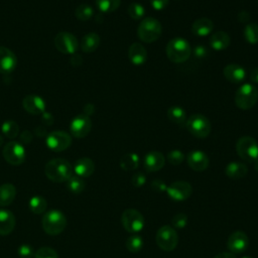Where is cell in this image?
Here are the masks:
<instances>
[{"instance_id": "5", "label": "cell", "mask_w": 258, "mask_h": 258, "mask_svg": "<svg viewBox=\"0 0 258 258\" xmlns=\"http://www.w3.org/2000/svg\"><path fill=\"white\" fill-rule=\"evenodd\" d=\"M161 32L162 27L160 22L153 17H147L142 19L137 29L139 39L146 43L157 40L161 35Z\"/></svg>"}, {"instance_id": "42", "label": "cell", "mask_w": 258, "mask_h": 258, "mask_svg": "<svg viewBox=\"0 0 258 258\" xmlns=\"http://www.w3.org/2000/svg\"><path fill=\"white\" fill-rule=\"evenodd\" d=\"M18 255L20 258H33L34 250L33 247L28 244H22L18 248Z\"/></svg>"}, {"instance_id": "45", "label": "cell", "mask_w": 258, "mask_h": 258, "mask_svg": "<svg viewBox=\"0 0 258 258\" xmlns=\"http://www.w3.org/2000/svg\"><path fill=\"white\" fill-rule=\"evenodd\" d=\"M169 0H150V4L154 10L160 11L166 8Z\"/></svg>"}, {"instance_id": "48", "label": "cell", "mask_w": 258, "mask_h": 258, "mask_svg": "<svg viewBox=\"0 0 258 258\" xmlns=\"http://www.w3.org/2000/svg\"><path fill=\"white\" fill-rule=\"evenodd\" d=\"M32 137H33L32 133H31L29 130H25V131H23V132L20 134V137H19V138H20V141H21L22 143L28 144V143L31 142Z\"/></svg>"}, {"instance_id": "10", "label": "cell", "mask_w": 258, "mask_h": 258, "mask_svg": "<svg viewBox=\"0 0 258 258\" xmlns=\"http://www.w3.org/2000/svg\"><path fill=\"white\" fill-rule=\"evenodd\" d=\"M53 43L59 52L66 54H74L79 48V41L77 37L67 31L58 32L53 39Z\"/></svg>"}, {"instance_id": "9", "label": "cell", "mask_w": 258, "mask_h": 258, "mask_svg": "<svg viewBox=\"0 0 258 258\" xmlns=\"http://www.w3.org/2000/svg\"><path fill=\"white\" fill-rule=\"evenodd\" d=\"M121 223L128 233L137 234L144 227V218L137 210L127 209L122 213Z\"/></svg>"}, {"instance_id": "19", "label": "cell", "mask_w": 258, "mask_h": 258, "mask_svg": "<svg viewBox=\"0 0 258 258\" xmlns=\"http://www.w3.org/2000/svg\"><path fill=\"white\" fill-rule=\"evenodd\" d=\"M165 163L164 155L159 151L148 152L143 159V166L149 172L160 170Z\"/></svg>"}, {"instance_id": "17", "label": "cell", "mask_w": 258, "mask_h": 258, "mask_svg": "<svg viewBox=\"0 0 258 258\" xmlns=\"http://www.w3.org/2000/svg\"><path fill=\"white\" fill-rule=\"evenodd\" d=\"M17 66L15 53L7 47L0 46V73L7 75L12 73Z\"/></svg>"}, {"instance_id": "54", "label": "cell", "mask_w": 258, "mask_h": 258, "mask_svg": "<svg viewBox=\"0 0 258 258\" xmlns=\"http://www.w3.org/2000/svg\"><path fill=\"white\" fill-rule=\"evenodd\" d=\"M250 80L254 84H258V68H255L250 75Z\"/></svg>"}, {"instance_id": "27", "label": "cell", "mask_w": 258, "mask_h": 258, "mask_svg": "<svg viewBox=\"0 0 258 258\" xmlns=\"http://www.w3.org/2000/svg\"><path fill=\"white\" fill-rule=\"evenodd\" d=\"M100 42H101V39L97 33L95 32L87 33L81 39V44H80L81 49L86 53L93 52L99 47Z\"/></svg>"}, {"instance_id": "25", "label": "cell", "mask_w": 258, "mask_h": 258, "mask_svg": "<svg viewBox=\"0 0 258 258\" xmlns=\"http://www.w3.org/2000/svg\"><path fill=\"white\" fill-rule=\"evenodd\" d=\"M231 43L230 35L222 30L214 32L210 37V45L215 50H224Z\"/></svg>"}, {"instance_id": "20", "label": "cell", "mask_w": 258, "mask_h": 258, "mask_svg": "<svg viewBox=\"0 0 258 258\" xmlns=\"http://www.w3.org/2000/svg\"><path fill=\"white\" fill-rule=\"evenodd\" d=\"M223 74L225 78L233 84H239L246 78V71L244 68L236 63H230L226 66L223 70Z\"/></svg>"}, {"instance_id": "11", "label": "cell", "mask_w": 258, "mask_h": 258, "mask_svg": "<svg viewBox=\"0 0 258 258\" xmlns=\"http://www.w3.org/2000/svg\"><path fill=\"white\" fill-rule=\"evenodd\" d=\"M45 143L50 150L54 152H60L71 146L72 136L64 131H52L46 135Z\"/></svg>"}, {"instance_id": "41", "label": "cell", "mask_w": 258, "mask_h": 258, "mask_svg": "<svg viewBox=\"0 0 258 258\" xmlns=\"http://www.w3.org/2000/svg\"><path fill=\"white\" fill-rule=\"evenodd\" d=\"M187 216L183 213H178L171 219V224L174 229H183L187 224Z\"/></svg>"}, {"instance_id": "49", "label": "cell", "mask_w": 258, "mask_h": 258, "mask_svg": "<svg viewBox=\"0 0 258 258\" xmlns=\"http://www.w3.org/2000/svg\"><path fill=\"white\" fill-rule=\"evenodd\" d=\"M237 18H238V20H239L240 22H242V23H248L251 17H250V14H249L248 11L243 10V11H240V12L238 13Z\"/></svg>"}, {"instance_id": "50", "label": "cell", "mask_w": 258, "mask_h": 258, "mask_svg": "<svg viewBox=\"0 0 258 258\" xmlns=\"http://www.w3.org/2000/svg\"><path fill=\"white\" fill-rule=\"evenodd\" d=\"M34 134L37 136V137H43V136H46L47 135V132H46V128L42 125H38L37 127H35L34 129Z\"/></svg>"}, {"instance_id": "22", "label": "cell", "mask_w": 258, "mask_h": 258, "mask_svg": "<svg viewBox=\"0 0 258 258\" xmlns=\"http://www.w3.org/2000/svg\"><path fill=\"white\" fill-rule=\"evenodd\" d=\"M16 220L14 215L6 209H0V235L7 236L15 228Z\"/></svg>"}, {"instance_id": "1", "label": "cell", "mask_w": 258, "mask_h": 258, "mask_svg": "<svg viewBox=\"0 0 258 258\" xmlns=\"http://www.w3.org/2000/svg\"><path fill=\"white\" fill-rule=\"evenodd\" d=\"M44 172L49 180L53 182H63L74 174V169L67 159L53 158L45 164Z\"/></svg>"}, {"instance_id": "7", "label": "cell", "mask_w": 258, "mask_h": 258, "mask_svg": "<svg viewBox=\"0 0 258 258\" xmlns=\"http://www.w3.org/2000/svg\"><path fill=\"white\" fill-rule=\"evenodd\" d=\"M155 241L161 250L169 252L175 249L178 243V235L173 227L165 225L157 230Z\"/></svg>"}, {"instance_id": "28", "label": "cell", "mask_w": 258, "mask_h": 258, "mask_svg": "<svg viewBox=\"0 0 258 258\" xmlns=\"http://www.w3.org/2000/svg\"><path fill=\"white\" fill-rule=\"evenodd\" d=\"M15 197L16 187L12 183H3L0 185V207L9 206Z\"/></svg>"}, {"instance_id": "43", "label": "cell", "mask_w": 258, "mask_h": 258, "mask_svg": "<svg viewBox=\"0 0 258 258\" xmlns=\"http://www.w3.org/2000/svg\"><path fill=\"white\" fill-rule=\"evenodd\" d=\"M131 182L132 184L135 186V187H140V186H143L146 182V176L144 173L142 172H136L133 174L132 176V179H131Z\"/></svg>"}, {"instance_id": "32", "label": "cell", "mask_w": 258, "mask_h": 258, "mask_svg": "<svg viewBox=\"0 0 258 258\" xmlns=\"http://www.w3.org/2000/svg\"><path fill=\"white\" fill-rule=\"evenodd\" d=\"M67 186L69 188V190L73 194H81L84 189H85V186H86V183H85V180L76 175V174H73L68 180H67Z\"/></svg>"}, {"instance_id": "51", "label": "cell", "mask_w": 258, "mask_h": 258, "mask_svg": "<svg viewBox=\"0 0 258 258\" xmlns=\"http://www.w3.org/2000/svg\"><path fill=\"white\" fill-rule=\"evenodd\" d=\"M72 58H71V63L74 66V67H79L81 63H82V56L78 53H74L72 54Z\"/></svg>"}, {"instance_id": "4", "label": "cell", "mask_w": 258, "mask_h": 258, "mask_svg": "<svg viewBox=\"0 0 258 258\" xmlns=\"http://www.w3.org/2000/svg\"><path fill=\"white\" fill-rule=\"evenodd\" d=\"M258 101V90L257 88L250 84L246 83L241 85L235 95V103L238 108L241 110H249L253 108Z\"/></svg>"}, {"instance_id": "26", "label": "cell", "mask_w": 258, "mask_h": 258, "mask_svg": "<svg viewBox=\"0 0 258 258\" xmlns=\"http://www.w3.org/2000/svg\"><path fill=\"white\" fill-rule=\"evenodd\" d=\"M225 172H226V175L231 179H240L247 174L248 168L246 164L242 162L232 161L228 163V165L226 166Z\"/></svg>"}, {"instance_id": "24", "label": "cell", "mask_w": 258, "mask_h": 258, "mask_svg": "<svg viewBox=\"0 0 258 258\" xmlns=\"http://www.w3.org/2000/svg\"><path fill=\"white\" fill-rule=\"evenodd\" d=\"M214 29V23L210 18H199L191 25V31L197 36H208Z\"/></svg>"}, {"instance_id": "15", "label": "cell", "mask_w": 258, "mask_h": 258, "mask_svg": "<svg viewBox=\"0 0 258 258\" xmlns=\"http://www.w3.org/2000/svg\"><path fill=\"white\" fill-rule=\"evenodd\" d=\"M249 244L248 236L242 231H235L233 232L227 242V247L232 253H242L244 252Z\"/></svg>"}, {"instance_id": "39", "label": "cell", "mask_w": 258, "mask_h": 258, "mask_svg": "<svg viewBox=\"0 0 258 258\" xmlns=\"http://www.w3.org/2000/svg\"><path fill=\"white\" fill-rule=\"evenodd\" d=\"M33 258H58V254L50 247H41L34 252Z\"/></svg>"}, {"instance_id": "31", "label": "cell", "mask_w": 258, "mask_h": 258, "mask_svg": "<svg viewBox=\"0 0 258 258\" xmlns=\"http://www.w3.org/2000/svg\"><path fill=\"white\" fill-rule=\"evenodd\" d=\"M28 207H29V210L33 214L40 215V214H43L46 211L47 203H46V200L43 197H41V196H33L29 200Z\"/></svg>"}, {"instance_id": "8", "label": "cell", "mask_w": 258, "mask_h": 258, "mask_svg": "<svg viewBox=\"0 0 258 258\" xmlns=\"http://www.w3.org/2000/svg\"><path fill=\"white\" fill-rule=\"evenodd\" d=\"M238 155L247 162H253L258 158V143L250 136L241 137L236 143Z\"/></svg>"}, {"instance_id": "23", "label": "cell", "mask_w": 258, "mask_h": 258, "mask_svg": "<svg viewBox=\"0 0 258 258\" xmlns=\"http://www.w3.org/2000/svg\"><path fill=\"white\" fill-rule=\"evenodd\" d=\"M128 56L133 64L140 66L143 64L147 59V50L141 43L134 42L129 47Z\"/></svg>"}, {"instance_id": "2", "label": "cell", "mask_w": 258, "mask_h": 258, "mask_svg": "<svg viewBox=\"0 0 258 258\" xmlns=\"http://www.w3.org/2000/svg\"><path fill=\"white\" fill-rule=\"evenodd\" d=\"M166 55L169 60L180 63L190 56L191 48L188 41L182 37H174L170 39L165 48Z\"/></svg>"}, {"instance_id": "12", "label": "cell", "mask_w": 258, "mask_h": 258, "mask_svg": "<svg viewBox=\"0 0 258 258\" xmlns=\"http://www.w3.org/2000/svg\"><path fill=\"white\" fill-rule=\"evenodd\" d=\"M2 154L4 159L11 165H20L25 160L24 146L17 141H10L5 144Z\"/></svg>"}, {"instance_id": "44", "label": "cell", "mask_w": 258, "mask_h": 258, "mask_svg": "<svg viewBox=\"0 0 258 258\" xmlns=\"http://www.w3.org/2000/svg\"><path fill=\"white\" fill-rule=\"evenodd\" d=\"M192 52H194L195 57L202 59V58H204V57H206V56L208 55L209 50H208V48H207L206 46H204V45L200 44V45L195 46V48H194V51H192Z\"/></svg>"}, {"instance_id": "53", "label": "cell", "mask_w": 258, "mask_h": 258, "mask_svg": "<svg viewBox=\"0 0 258 258\" xmlns=\"http://www.w3.org/2000/svg\"><path fill=\"white\" fill-rule=\"evenodd\" d=\"M214 258H237V257L232 252H221V253L217 254Z\"/></svg>"}, {"instance_id": "16", "label": "cell", "mask_w": 258, "mask_h": 258, "mask_svg": "<svg viewBox=\"0 0 258 258\" xmlns=\"http://www.w3.org/2000/svg\"><path fill=\"white\" fill-rule=\"evenodd\" d=\"M22 106L26 112L32 115H40L44 113L46 109L44 100L35 94L27 95L26 97H24L22 101Z\"/></svg>"}, {"instance_id": "40", "label": "cell", "mask_w": 258, "mask_h": 258, "mask_svg": "<svg viewBox=\"0 0 258 258\" xmlns=\"http://www.w3.org/2000/svg\"><path fill=\"white\" fill-rule=\"evenodd\" d=\"M166 159L167 161L172 164V165H178L180 164L183 159H184V154L180 151V150H177V149H174V150H171L167 153L166 155Z\"/></svg>"}, {"instance_id": "13", "label": "cell", "mask_w": 258, "mask_h": 258, "mask_svg": "<svg viewBox=\"0 0 258 258\" xmlns=\"http://www.w3.org/2000/svg\"><path fill=\"white\" fill-rule=\"evenodd\" d=\"M192 188L189 182L184 180H177L170 183L166 187L168 197L175 202H182L188 199L191 195Z\"/></svg>"}, {"instance_id": "35", "label": "cell", "mask_w": 258, "mask_h": 258, "mask_svg": "<svg viewBox=\"0 0 258 258\" xmlns=\"http://www.w3.org/2000/svg\"><path fill=\"white\" fill-rule=\"evenodd\" d=\"M121 0H96L98 9L103 13H111L119 8Z\"/></svg>"}, {"instance_id": "56", "label": "cell", "mask_w": 258, "mask_h": 258, "mask_svg": "<svg viewBox=\"0 0 258 258\" xmlns=\"http://www.w3.org/2000/svg\"><path fill=\"white\" fill-rule=\"evenodd\" d=\"M3 144V137L0 135V146Z\"/></svg>"}, {"instance_id": "47", "label": "cell", "mask_w": 258, "mask_h": 258, "mask_svg": "<svg viewBox=\"0 0 258 258\" xmlns=\"http://www.w3.org/2000/svg\"><path fill=\"white\" fill-rule=\"evenodd\" d=\"M151 187L154 189V190H157V191H163V190H166V184L160 180V179H155L151 182Z\"/></svg>"}, {"instance_id": "6", "label": "cell", "mask_w": 258, "mask_h": 258, "mask_svg": "<svg viewBox=\"0 0 258 258\" xmlns=\"http://www.w3.org/2000/svg\"><path fill=\"white\" fill-rule=\"evenodd\" d=\"M188 132L197 138H206L210 135L212 125L210 120L202 114H194L187 120L185 124Z\"/></svg>"}, {"instance_id": "30", "label": "cell", "mask_w": 258, "mask_h": 258, "mask_svg": "<svg viewBox=\"0 0 258 258\" xmlns=\"http://www.w3.org/2000/svg\"><path fill=\"white\" fill-rule=\"evenodd\" d=\"M139 156L136 153H126L120 159V166L124 170H134L139 166Z\"/></svg>"}, {"instance_id": "3", "label": "cell", "mask_w": 258, "mask_h": 258, "mask_svg": "<svg viewBox=\"0 0 258 258\" xmlns=\"http://www.w3.org/2000/svg\"><path fill=\"white\" fill-rule=\"evenodd\" d=\"M41 225L46 234L51 236L58 235L66 229L67 218L60 211L52 209L43 215Z\"/></svg>"}, {"instance_id": "57", "label": "cell", "mask_w": 258, "mask_h": 258, "mask_svg": "<svg viewBox=\"0 0 258 258\" xmlns=\"http://www.w3.org/2000/svg\"><path fill=\"white\" fill-rule=\"evenodd\" d=\"M242 258H253V257H251V256H243Z\"/></svg>"}, {"instance_id": "46", "label": "cell", "mask_w": 258, "mask_h": 258, "mask_svg": "<svg viewBox=\"0 0 258 258\" xmlns=\"http://www.w3.org/2000/svg\"><path fill=\"white\" fill-rule=\"evenodd\" d=\"M53 121H54V118L50 113L44 112L41 114V122L44 126H51Z\"/></svg>"}, {"instance_id": "18", "label": "cell", "mask_w": 258, "mask_h": 258, "mask_svg": "<svg viewBox=\"0 0 258 258\" xmlns=\"http://www.w3.org/2000/svg\"><path fill=\"white\" fill-rule=\"evenodd\" d=\"M186 161L188 166L196 171H204L209 166L208 155L201 150H192L186 156Z\"/></svg>"}, {"instance_id": "34", "label": "cell", "mask_w": 258, "mask_h": 258, "mask_svg": "<svg viewBox=\"0 0 258 258\" xmlns=\"http://www.w3.org/2000/svg\"><path fill=\"white\" fill-rule=\"evenodd\" d=\"M1 132L3 135L9 139L15 138L19 133V126L15 121L8 120L5 121L1 126Z\"/></svg>"}, {"instance_id": "38", "label": "cell", "mask_w": 258, "mask_h": 258, "mask_svg": "<svg viewBox=\"0 0 258 258\" xmlns=\"http://www.w3.org/2000/svg\"><path fill=\"white\" fill-rule=\"evenodd\" d=\"M127 11H128V14L129 16L134 19V20H140L143 18L144 14H145V9L144 7L140 4V3H137V2H133V3H130L128 8H127Z\"/></svg>"}, {"instance_id": "36", "label": "cell", "mask_w": 258, "mask_h": 258, "mask_svg": "<svg viewBox=\"0 0 258 258\" xmlns=\"http://www.w3.org/2000/svg\"><path fill=\"white\" fill-rule=\"evenodd\" d=\"M75 15L76 17L81 20V21H87L89 19L92 18V16L94 15V9L92 8V6H90L89 4L83 3L80 4L76 10H75Z\"/></svg>"}, {"instance_id": "14", "label": "cell", "mask_w": 258, "mask_h": 258, "mask_svg": "<svg viewBox=\"0 0 258 258\" xmlns=\"http://www.w3.org/2000/svg\"><path fill=\"white\" fill-rule=\"evenodd\" d=\"M92 129V121L89 116L81 114L76 116L70 125L71 134L76 138L86 137Z\"/></svg>"}, {"instance_id": "37", "label": "cell", "mask_w": 258, "mask_h": 258, "mask_svg": "<svg viewBox=\"0 0 258 258\" xmlns=\"http://www.w3.org/2000/svg\"><path fill=\"white\" fill-rule=\"evenodd\" d=\"M126 248L129 252L132 253H137L139 252L142 247H143V239L141 236L137 235V234H133L131 235L127 240H126Z\"/></svg>"}, {"instance_id": "55", "label": "cell", "mask_w": 258, "mask_h": 258, "mask_svg": "<svg viewBox=\"0 0 258 258\" xmlns=\"http://www.w3.org/2000/svg\"><path fill=\"white\" fill-rule=\"evenodd\" d=\"M254 167H255L256 171H258V158L254 161Z\"/></svg>"}, {"instance_id": "52", "label": "cell", "mask_w": 258, "mask_h": 258, "mask_svg": "<svg viewBox=\"0 0 258 258\" xmlns=\"http://www.w3.org/2000/svg\"><path fill=\"white\" fill-rule=\"evenodd\" d=\"M95 112V107H94V105H92V104H87L85 107H84V114L86 115V116H91L93 113Z\"/></svg>"}, {"instance_id": "29", "label": "cell", "mask_w": 258, "mask_h": 258, "mask_svg": "<svg viewBox=\"0 0 258 258\" xmlns=\"http://www.w3.org/2000/svg\"><path fill=\"white\" fill-rule=\"evenodd\" d=\"M168 119L178 126H185L186 124V113L183 108L179 106H172L167 110Z\"/></svg>"}, {"instance_id": "21", "label": "cell", "mask_w": 258, "mask_h": 258, "mask_svg": "<svg viewBox=\"0 0 258 258\" xmlns=\"http://www.w3.org/2000/svg\"><path fill=\"white\" fill-rule=\"evenodd\" d=\"M73 169H74V172L76 173V175H78L82 178L89 177L93 174V172L95 170V163L89 157H82V158H79L75 162Z\"/></svg>"}, {"instance_id": "33", "label": "cell", "mask_w": 258, "mask_h": 258, "mask_svg": "<svg viewBox=\"0 0 258 258\" xmlns=\"http://www.w3.org/2000/svg\"><path fill=\"white\" fill-rule=\"evenodd\" d=\"M244 37L250 44L258 43V24L255 22L247 23L244 28Z\"/></svg>"}]
</instances>
